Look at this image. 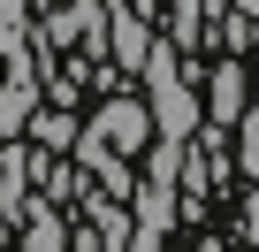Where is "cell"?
<instances>
[{
	"instance_id": "obj_3",
	"label": "cell",
	"mask_w": 259,
	"mask_h": 252,
	"mask_svg": "<svg viewBox=\"0 0 259 252\" xmlns=\"http://www.w3.org/2000/svg\"><path fill=\"white\" fill-rule=\"evenodd\" d=\"M198 84H206L198 122H236V115L251 107V99H244V69H236V61H221V69H213V77H198Z\"/></svg>"
},
{
	"instance_id": "obj_2",
	"label": "cell",
	"mask_w": 259,
	"mask_h": 252,
	"mask_svg": "<svg viewBox=\"0 0 259 252\" xmlns=\"http://www.w3.org/2000/svg\"><path fill=\"white\" fill-rule=\"evenodd\" d=\"M99 8H107V61L114 69H138L145 46H153V23L130 8V0H99Z\"/></svg>"
},
{
	"instance_id": "obj_6",
	"label": "cell",
	"mask_w": 259,
	"mask_h": 252,
	"mask_svg": "<svg viewBox=\"0 0 259 252\" xmlns=\"http://www.w3.org/2000/svg\"><path fill=\"white\" fill-rule=\"evenodd\" d=\"M229 130H236V161H244V176L259 184V107H244V115L229 122Z\"/></svg>"
},
{
	"instance_id": "obj_9",
	"label": "cell",
	"mask_w": 259,
	"mask_h": 252,
	"mask_svg": "<svg viewBox=\"0 0 259 252\" xmlns=\"http://www.w3.org/2000/svg\"><path fill=\"white\" fill-rule=\"evenodd\" d=\"M130 8H138V16H145V23H160V0H130Z\"/></svg>"
},
{
	"instance_id": "obj_11",
	"label": "cell",
	"mask_w": 259,
	"mask_h": 252,
	"mask_svg": "<svg viewBox=\"0 0 259 252\" xmlns=\"http://www.w3.org/2000/svg\"><path fill=\"white\" fill-rule=\"evenodd\" d=\"M198 8H206V16H221V8H229V0H198Z\"/></svg>"
},
{
	"instance_id": "obj_5",
	"label": "cell",
	"mask_w": 259,
	"mask_h": 252,
	"mask_svg": "<svg viewBox=\"0 0 259 252\" xmlns=\"http://www.w3.org/2000/svg\"><path fill=\"white\" fill-rule=\"evenodd\" d=\"M160 16H168V39L176 46H198L206 39V8H198V0H160Z\"/></svg>"
},
{
	"instance_id": "obj_4",
	"label": "cell",
	"mask_w": 259,
	"mask_h": 252,
	"mask_svg": "<svg viewBox=\"0 0 259 252\" xmlns=\"http://www.w3.org/2000/svg\"><path fill=\"white\" fill-rule=\"evenodd\" d=\"M23 138H31L38 153H69V146H76V122H69V107H46V99H38V107L23 115Z\"/></svg>"
},
{
	"instance_id": "obj_1",
	"label": "cell",
	"mask_w": 259,
	"mask_h": 252,
	"mask_svg": "<svg viewBox=\"0 0 259 252\" xmlns=\"http://www.w3.org/2000/svg\"><path fill=\"white\" fill-rule=\"evenodd\" d=\"M76 138H92L99 153H122V161H130V153H145V146H153V115H145V99L114 92V99H107V107H99V115L84 122Z\"/></svg>"
},
{
	"instance_id": "obj_7",
	"label": "cell",
	"mask_w": 259,
	"mask_h": 252,
	"mask_svg": "<svg viewBox=\"0 0 259 252\" xmlns=\"http://www.w3.org/2000/svg\"><path fill=\"white\" fill-rule=\"evenodd\" d=\"M221 46H229V54H244V46H251V16L221 8Z\"/></svg>"
},
{
	"instance_id": "obj_8",
	"label": "cell",
	"mask_w": 259,
	"mask_h": 252,
	"mask_svg": "<svg viewBox=\"0 0 259 252\" xmlns=\"http://www.w3.org/2000/svg\"><path fill=\"white\" fill-rule=\"evenodd\" d=\"M244 237L259 244V184H251V199H244Z\"/></svg>"
},
{
	"instance_id": "obj_10",
	"label": "cell",
	"mask_w": 259,
	"mask_h": 252,
	"mask_svg": "<svg viewBox=\"0 0 259 252\" xmlns=\"http://www.w3.org/2000/svg\"><path fill=\"white\" fill-rule=\"evenodd\" d=\"M229 8H236V16H251V23H259V0H229Z\"/></svg>"
}]
</instances>
